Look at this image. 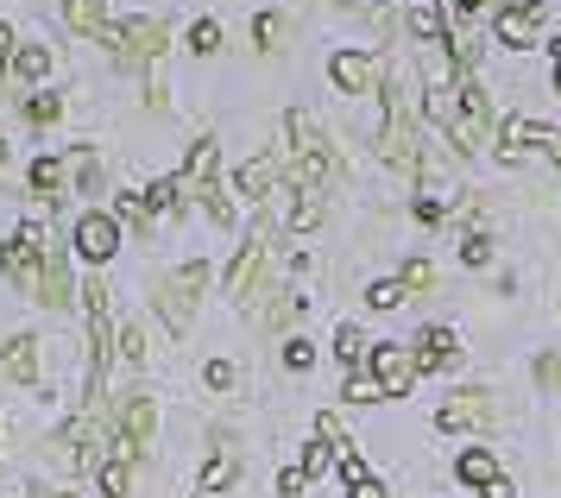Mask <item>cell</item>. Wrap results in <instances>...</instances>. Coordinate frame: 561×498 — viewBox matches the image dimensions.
<instances>
[{
    "mask_svg": "<svg viewBox=\"0 0 561 498\" xmlns=\"http://www.w3.org/2000/svg\"><path fill=\"white\" fill-rule=\"evenodd\" d=\"M284 133H290V151L278 158V171L290 177L297 190H309V196H316V190H329V183H341V177H347V171H341V151L329 146V133L309 121L304 107H290V114H284Z\"/></svg>",
    "mask_w": 561,
    "mask_h": 498,
    "instance_id": "cell-1",
    "label": "cell"
},
{
    "mask_svg": "<svg viewBox=\"0 0 561 498\" xmlns=\"http://www.w3.org/2000/svg\"><path fill=\"white\" fill-rule=\"evenodd\" d=\"M492 126H499V114H492V95L480 89V76H460L455 82V114H448V146L460 151V158H473V151L492 139Z\"/></svg>",
    "mask_w": 561,
    "mask_h": 498,
    "instance_id": "cell-2",
    "label": "cell"
},
{
    "mask_svg": "<svg viewBox=\"0 0 561 498\" xmlns=\"http://www.w3.org/2000/svg\"><path fill=\"white\" fill-rule=\"evenodd\" d=\"M435 429L442 435H485V429H499V392L492 385H460L455 398L435 410Z\"/></svg>",
    "mask_w": 561,
    "mask_h": 498,
    "instance_id": "cell-3",
    "label": "cell"
},
{
    "mask_svg": "<svg viewBox=\"0 0 561 498\" xmlns=\"http://www.w3.org/2000/svg\"><path fill=\"white\" fill-rule=\"evenodd\" d=\"M82 303H89V398H102V378H107V360H114V322H107V291H102V272L82 284Z\"/></svg>",
    "mask_w": 561,
    "mask_h": 498,
    "instance_id": "cell-4",
    "label": "cell"
},
{
    "mask_svg": "<svg viewBox=\"0 0 561 498\" xmlns=\"http://www.w3.org/2000/svg\"><path fill=\"white\" fill-rule=\"evenodd\" d=\"M164 38H171V25L164 20H127V25H107L102 45H114V57L127 64V70H139V64H158V50H164Z\"/></svg>",
    "mask_w": 561,
    "mask_h": 498,
    "instance_id": "cell-5",
    "label": "cell"
},
{
    "mask_svg": "<svg viewBox=\"0 0 561 498\" xmlns=\"http://www.w3.org/2000/svg\"><path fill=\"white\" fill-rule=\"evenodd\" d=\"M152 435H158L152 392H127V398H121V435H114V454H121V461H146V454H152Z\"/></svg>",
    "mask_w": 561,
    "mask_h": 498,
    "instance_id": "cell-6",
    "label": "cell"
},
{
    "mask_svg": "<svg viewBox=\"0 0 561 498\" xmlns=\"http://www.w3.org/2000/svg\"><path fill=\"white\" fill-rule=\"evenodd\" d=\"M215 165H221V151H215V139H196V146H190V165H183V190H196V196L208 202V215H215V222L228 227L233 222V202L221 196V183H215Z\"/></svg>",
    "mask_w": 561,
    "mask_h": 498,
    "instance_id": "cell-7",
    "label": "cell"
},
{
    "mask_svg": "<svg viewBox=\"0 0 561 498\" xmlns=\"http://www.w3.org/2000/svg\"><path fill=\"white\" fill-rule=\"evenodd\" d=\"M366 373H373V385H379L385 398H404L410 385H416V353L404 348V341H373V353H366Z\"/></svg>",
    "mask_w": 561,
    "mask_h": 498,
    "instance_id": "cell-8",
    "label": "cell"
},
{
    "mask_svg": "<svg viewBox=\"0 0 561 498\" xmlns=\"http://www.w3.org/2000/svg\"><path fill=\"white\" fill-rule=\"evenodd\" d=\"M549 146H556V126H549V121H530V114H511V121L499 126V151H492V158H499L505 171H517V165H524L530 151H549Z\"/></svg>",
    "mask_w": 561,
    "mask_h": 498,
    "instance_id": "cell-9",
    "label": "cell"
},
{
    "mask_svg": "<svg viewBox=\"0 0 561 498\" xmlns=\"http://www.w3.org/2000/svg\"><path fill=\"white\" fill-rule=\"evenodd\" d=\"M38 252H45V227L38 222H26L7 247H0V272L13 278L20 291H32V297H38Z\"/></svg>",
    "mask_w": 561,
    "mask_h": 498,
    "instance_id": "cell-10",
    "label": "cell"
},
{
    "mask_svg": "<svg viewBox=\"0 0 561 498\" xmlns=\"http://www.w3.org/2000/svg\"><path fill=\"white\" fill-rule=\"evenodd\" d=\"M329 76L341 95H379L385 89V64L373 50H334L329 57Z\"/></svg>",
    "mask_w": 561,
    "mask_h": 498,
    "instance_id": "cell-11",
    "label": "cell"
},
{
    "mask_svg": "<svg viewBox=\"0 0 561 498\" xmlns=\"http://www.w3.org/2000/svg\"><path fill=\"white\" fill-rule=\"evenodd\" d=\"M38 303L45 309H70L77 303V291H70V252L57 240H45V252H38Z\"/></svg>",
    "mask_w": 561,
    "mask_h": 498,
    "instance_id": "cell-12",
    "label": "cell"
},
{
    "mask_svg": "<svg viewBox=\"0 0 561 498\" xmlns=\"http://www.w3.org/2000/svg\"><path fill=\"white\" fill-rule=\"evenodd\" d=\"M542 20H549L542 0H511V7H499V45L505 50H530L536 32H542Z\"/></svg>",
    "mask_w": 561,
    "mask_h": 498,
    "instance_id": "cell-13",
    "label": "cell"
},
{
    "mask_svg": "<svg viewBox=\"0 0 561 498\" xmlns=\"http://www.w3.org/2000/svg\"><path fill=\"white\" fill-rule=\"evenodd\" d=\"M410 353H416V373H448L460 360V335L448 322H430L416 341H410Z\"/></svg>",
    "mask_w": 561,
    "mask_h": 498,
    "instance_id": "cell-14",
    "label": "cell"
},
{
    "mask_svg": "<svg viewBox=\"0 0 561 498\" xmlns=\"http://www.w3.org/2000/svg\"><path fill=\"white\" fill-rule=\"evenodd\" d=\"M77 252L89 259V265H107V259L121 252V222L102 215V208H95V215H82V222H77Z\"/></svg>",
    "mask_w": 561,
    "mask_h": 498,
    "instance_id": "cell-15",
    "label": "cell"
},
{
    "mask_svg": "<svg viewBox=\"0 0 561 498\" xmlns=\"http://www.w3.org/2000/svg\"><path fill=\"white\" fill-rule=\"evenodd\" d=\"M152 303H158V316H164V328H171V335H190L196 291H190L183 278H158V284H152Z\"/></svg>",
    "mask_w": 561,
    "mask_h": 498,
    "instance_id": "cell-16",
    "label": "cell"
},
{
    "mask_svg": "<svg viewBox=\"0 0 561 498\" xmlns=\"http://www.w3.org/2000/svg\"><path fill=\"white\" fill-rule=\"evenodd\" d=\"M259 278H265V240H247V247L233 252V265H228V297L233 303H253Z\"/></svg>",
    "mask_w": 561,
    "mask_h": 498,
    "instance_id": "cell-17",
    "label": "cell"
},
{
    "mask_svg": "<svg viewBox=\"0 0 561 498\" xmlns=\"http://www.w3.org/2000/svg\"><path fill=\"white\" fill-rule=\"evenodd\" d=\"M455 479L460 486H473V493H485L492 479H505V467H499V454L492 449H460L455 454Z\"/></svg>",
    "mask_w": 561,
    "mask_h": 498,
    "instance_id": "cell-18",
    "label": "cell"
},
{
    "mask_svg": "<svg viewBox=\"0 0 561 498\" xmlns=\"http://www.w3.org/2000/svg\"><path fill=\"white\" fill-rule=\"evenodd\" d=\"M0 378H13V385H32V378H38V341H32V335H13V341L0 348Z\"/></svg>",
    "mask_w": 561,
    "mask_h": 498,
    "instance_id": "cell-19",
    "label": "cell"
},
{
    "mask_svg": "<svg viewBox=\"0 0 561 498\" xmlns=\"http://www.w3.org/2000/svg\"><path fill=\"white\" fill-rule=\"evenodd\" d=\"M334 353H341V366H347V373H366V353H373V341H366V328L341 322V328H334Z\"/></svg>",
    "mask_w": 561,
    "mask_h": 498,
    "instance_id": "cell-20",
    "label": "cell"
},
{
    "mask_svg": "<svg viewBox=\"0 0 561 498\" xmlns=\"http://www.w3.org/2000/svg\"><path fill=\"white\" fill-rule=\"evenodd\" d=\"M64 20H70V32L102 38L107 32V0H64Z\"/></svg>",
    "mask_w": 561,
    "mask_h": 498,
    "instance_id": "cell-21",
    "label": "cell"
},
{
    "mask_svg": "<svg viewBox=\"0 0 561 498\" xmlns=\"http://www.w3.org/2000/svg\"><path fill=\"white\" fill-rule=\"evenodd\" d=\"M233 479H240V454H233V449H215V454H208V467H203V493H208V498L228 493Z\"/></svg>",
    "mask_w": 561,
    "mask_h": 498,
    "instance_id": "cell-22",
    "label": "cell"
},
{
    "mask_svg": "<svg viewBox=\"0 0 561 498\" xmlns=\"http://www.w3.org/2000/svg\"><path fill=\"white\" fill-rule=\"evenodd\" d=\"M410 32L430 45V38H448V13H442V0H416L410 7Z\"/></svg>",
    "mask_w": 561,
    "mask_h": 498,
    "instance_id": "cell-23",
    "label": "cell"
},
{
    "mask_svg": "<svg viewBox=\"0 0 561 498\" xmlns=\"http://www.w3.org/2000/svg\"><path fill=\"white\" fill-rule=\"evenodd\" d=\"M272 177H278V158H247L233 183H240V196H253V202H259L265 190H272Z\"/></svg>",
    "mask_w": 561,
    "mask_h": 498,
    "instance_id": "cell-24",
    "label": "cell"
},
{
    "mask_svg": "<svg viewBox=\"0 0 561 498\" xmlns=\"http://www.w3.org/2000/svg\"><path fill=\"white\" fill-rule=\"evenodd\" d=\"M530 378H536V392H542V398H561V353L542 348L530 360Z\"/></svg>",
    "mask_w": 561,
    "mask_h": 498,
    "instance_id": "cell-25",
    "label": "cell"
},
{
    "mask_svg": "<svg viewBox=\"0 0 561 498\" xmlns=\"http://www.w3.org/2000/svg\"><path fill=\"white\" fill-rule=\"evenodd\" d=\"M460 265H467V272H485V265H492V234H485V227H467V234H460Z\"/></svg>",
    "mask_w": 561,
    "mask_h": 498,
    "instance_id": "cell-26",
    "label": "cell"
},
{
    "mask_svg": "<svg viewBox=\"0 0 561 498\" xmlns=\"http://www.w3.org/2000/svg\"><path fill=\"white\" fill-rule=\"evenodd\" d=\"M95 474H102V493H107V498H127V486H133V461L107 454V461L95 467Z\"/></svg>",
    "mask_w": 561,
    "mask_h": 498,
    "instance_id": "cell-27",
    "label": "cell"
},
{
    "mask_svg": "<svg viewBox=\"0 0 561 498\" xmlns=\"http://www.w3.org/2000/svg\"><path fill=\"white\" fill-rule=\"evenodd\" d=\"M70 171H77V190H82V196H102V158H95L89 146L70 158Z\"/></svg>",
    "mask_w": 561,
    "mask_h": 498,
    "instance_id": "cell-28",
    "label": "cell"
},
{
    "mask_svg": "<svg viewBox=\"0 0 561 498\" xmlns=\"http://www.w3.org/2000/svg\"><path fill=\"white\" fill-rule=\"evenodd\" d=\"M309 227H322V196L297 190V202H290V234H309Z\"/></svg>",
    "mask_w": 561,
    "mask_h": 498,
    "instance_id": "cell-29",
    "label": "cell"
},
{
    "mask_svg": "<svg viewBox=\"0 0 561 498\" xmlns=\"http://www.w3.org/2000/svg\"><path fill=\"white\" fill-rule=\"evenodd\" d=\"M284 32H290V20H284V13H259V20H253L259 50H278V45H284Z\"/></svg>",
    "mask_w": 561,
    "mask_h": 498,
    "instance_id": "cell-30",
    "label": "cell"
},
{
    "mask_svg": "<svg viewBox=\"0 0 561 498\" xmlns=\"http://www.w3.org/2000/svg\"><path fill=\"white\" fill-rule=\"evenodd\" d=\"M45 70H51V50H38V45L13 50V76H26V82H38Z\"/></svg>",
    "mask_w": 561,
    "mask_h": 498,
    "instance_id": "cell-31",
    "label": "cell"
},
{
    "mask_svg": "<svg viewBox=\"0 0 561 498\" xmlns=\"http://www.w3.org/2000/svg\"><path fill=\"white\" fill-rule=\"evenodd\" d=\"M304 309V297L297 291H272V309H265V328H290V316Z\"/></svg>",
    "mask_w": 561,
    "mask_h": 498,
    "instance_id": "cell-32",
    "label": "cell"
},
{
    "mask_svg": "<svg viewBox=\"0 0 561 498\" xmlns=\"http://www.w3.org/2000/svg\"><path fill=\"white\" fill-rule=\"evenodd\" d=\"M341 398H347V404H385V392L373 385V373H347V385H341Z\"/></svg>",
    "mask_w": 561,
    "mask_h": 498,
    "instance_id": "cell-33",
    "label": "cell"
},
{
    "mask_svg": "<svg viewBox=\"0 0 561 498\" xmlns=\"http://www.w3.org/2000/svg\"><path fill=\"white\" fill-rule=\"evenodd\" d=\"M404 297H410V291L398 284V278H379V284H366V303H373V309H398Z\"/></svg>",
    "mask_w": 561,
    "mask_h": 498,
    "instance_id": "cell-34",
    "label": "cell"
},
{
    "mask_svg": "<svg viewBox=\"0 0 561 498\" xmlns=\"http://www.w3.org/2000/svg\"><path fill=\"white\" fill-rule=\"evenodd\" d=\"M190 50H196V57H215V50H221V25L196 20V25H190Z\"/></svg>",
    "mask_w": 561,
    "mask_h": 498,
    "instance_id": "cell-35",
    "label": "cell"
},
{
    "mask_svg": "<svg viewBox=\"0 0 561 498\" xmlns=\"http://www.w3.org/2000/svg\"><path fill=\"white\" fill-rule=\"evenodd\" d=\"M57 183H64V165H57V158H38V165H32V190H38V196H57Z\"/></svg>",
    "mask_w": 561,
    "mask_h": 498,
    "instance_id": "cell-36",
    "label": "cell"
},
{
    "mask_svg": "<svg viewBox=\"0 0 561 498\" xmlns=\"http://www.w3.org/2000/svg\"><path fill=\"white\" fill-rule=\"evenodd\" d=\"M329 467H334V449L316 435V442H309V454H304V479H322Z\"/></svg>",
    "mask_w": 561,
    "mask_h": 498,
    "instance_id": "cell-37",
    "label": "cell"
},
{
    "mask_svg": "<svg viewBox=\"0 0 561 498\" xmlns=\"http://www.w3.org/2000/svg\"><path fill=\"white\" fill-rule=\"evenodd\" d=\"M284 366H290V373H309V366H316V348H309L304 335H290V341H284Z\"/></svg>",
    "mask_w": 561,
    "mask_h": 498,
    "instance_id": "cell-38",
    "label": "cell"
},
{
    "mask_svg": "<svg viewBox=\"0 0 561 498\" xmlns=\"http://www.w3.org/2000/svg\"><path fill=\"white\" fill-rule=\"evenodd\" d=\"M121 222L139 227V234H152V208H146V196H121Z\"/></svg>",
    "mask_w": 561,
    "mask_h": 498,
    "instance_id": "cell-39",
    "label": "cell"
},
{
    "mask_svg": "<svg viewBox=\"0 0 561 498\" xmlns=\"http://www.w3.org/2000/svg\"><path fill=\"white\" fill-rule=\"evenodd\" d=\"M398 284H404V291H430L435 265H430V259H404V278H398Z\"/></svg>",
    "mask_w": 561,
    "mask_h": 498,
    "instance_id": "cell-40",
    "label": "cell"
},
{
    "mask_svg": "<svg viewBox=\"0 0 561 498\" xmlns=\"http://www.w3.org/2000/svg\"><path fill=\"white\" fill-rule=\"evenodd\" d=\"M203 378H208V392H233V378L240 373H233V360H208Z\"/></svg>",
    "mask_w": 561,
    "mask_h": 498,
    "instance_id": "cell-41",
    "label": "cell"
},
{
    "mask_svg": "<svg viewBox=\"0 0 561 498\" xmlns=\"http://www.w3.org/2000/svg\"><path fill=\"white\" fill-rule=\"evenodd\" d=\"M26 114L45 126V121H57V114H64V101H57V95H32V101H26Z\"/></svg>",
    "mask_w": 561,
    "mask_h": 498,
    "instance_id": "cell-42",
    "label": "cell"
},
{
    "mask_svg": "<svg viewBox=\"0 0 561 498\" xmlns=\"http://www.w3.org/2000/svg\"><path fill=\"white\" fill-rule=\"evenodd\" d=\"M347 498H385V479H379V474H359V479H347Z\"/></svg>",
    "mask_w": 561,
    "mask_h": 498,
    "instance_id": "cell-43",
    "label": "cell"
},
{
    "mask_svg": "<svg viewBox=\"0 0 561 498\" xmlns=\"http://www.w3.org/2000/svg\"><path fill=\"white\" fill-rule=\"evenodd\" d=\"M114 348H121V353L133 360V366H139V360H146V328H127V335H121Z\"/></svg>",
    "mask_w": 561,
    "mask_h": 498,
    "instance_id": "cell-44",
    "label": "cell"
},
{
    "mask_svg": "<svg viewBox=\"0 0 561 498\" xmlns=\"http://www.w3.org/2000/svg\"><path fill=\"white\" fill-rule=\"evenodd\" d=\"M442 13L448 20H473V13H485V0H442Z\"/></svg>",
    "mask_w": 561,
    "mask_h": 498,
    "instance_id": "cell-45",
    "label": "cell"
},
{
    "mask_svg": "<svg viewBox=\"0 0 561 498\" xmlns=\"http://www.w3.org/2000/svg\"><path fill=\"white\" fill-rule=\"evenodd\" d=\"M304 486H309V479H304V467H284V474H278V498H297Z\"/></svg>",
    "mask_w": 561,
    "mask_h": 498,
    "instance_id": "cell-46",
    "label": "cell"
},
{
    "mask_svg": "<svg viewBox=\"0 0 561 498\" xmlns=\"http://www.w3.org/2000/svg\"><path fill=\"white\" fill-rule=\"evenodd\" d=\"M485 498H517V486H511V479H492V486H485Z\"/></svg>",
    "mask_w": 561,
    "mask_h": 498,
    "instance_id": "cell-47",
    "label": "cell"
},
{
    "mask_svg": "<svg viewBox=\"0 0 561 498\" xmlns=\"http://www.w3.org/2000/svg\"><path fill=\"white\" fill-rule=\"evenodd\" d=\"M0 50H13V32H7V25H0Z\"/></svg>",
    "mask_w": 561,
    "mask_h": 498,
    "instance_id": "cell-48",
    "label": "cell"
},
{
    "mask_svg": "<svg viewBox=\"0 0 561 498\" xmlns=\"http://www.w3.org/2000/svg\"><path fill=\"white\" fill-rule=\"evenodd\" d=\"M549 158H556V165H561V133H556V146H549Z\"/></svg>",
    "mask_w": 561,
    "mask_h": 498,
    "instance_id": "cell-49",
    "label": "cell"
},
{
    "mask_svg": "<svg viewBox=\"0 0 561 498\" xmlns=\"http://www.w3.org/2000/svg\"><path fill=\"white\" fill-rule=\"evenodd\" d=\"M32 498H70V493H45V486H38V493H32Z\"/></svg>",
    "mask_w": 561,
    "mask_h": 498,
    "instance_id": "cell-50",
    "label": "cell"
},
{
    "mask_svg": "<svg viewBox=\"0 0 561 498\" xmlns=\"http://www.w3.org/2000/svg\"><path fill=\"white\" fill-rule=\"evenodd\" d=\"M556 95H561V64H556Z\"/></svg>",
    "mask_w": 561,
    "mask_h": 498,
    "instance_id": "cell-51",
    "label": "cell"
},
{
    "mask_svg": "<svg viewBox=\"0 0 561 498\" xmlns=\"http://www.w3.org/2000/svg\"><path fill=\"white\" fill-rule=\"evenodd\" d=\"M196 498H208V493H196Z\"/></svg>",
    "mask_w": 561,
    "mask_h": 498,
    "instance_id": "cell-52",
    "label": "cell"
},
{
    "mask_svg": "<svg viewBox=\"0 0 561 498\" xmlns=\"http://www.w3.org/2000/svg\"><path fill=\"white\" fill-rule=\"evenodd\" d=\"M505 7H511V0H505Z\"/></svg>",
    "mask_w": 561,
    "mask_h": 498,
    "instance_id": "cell-53",
    "label": "cell"
}]
</instances>
